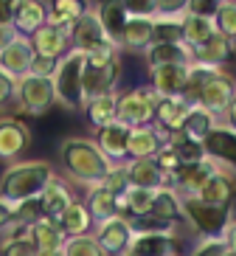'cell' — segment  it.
<instances>
[{
    "label": "cell",
    "instance_id": "2e32d148",
    "mask_svg": "<svg viewBox=\"0 0 236 256\" xmlns=\"http://www.w3.org/2000/svg\"><path fill=\"white\" fill-rule=\"evenodd\" d=\"M118 76H121V62H115L110 68H87V65H84V70H82V98L90 102V98L104 96V93H115Z\"/></svg>",
    "mask_w": 236,
    "mask_h": 256
},
{
    "label": "cell",
    "instance_id": "4dcf8cb0",
    "mask_svg": "<svg viewBox=\"0 0 236 256\" xmlns=\"http://www.w3.org/2000/svg\"><path fill=\"white\" fill-rule=\"evenodd\" d=\"M56 226L65 234V240H70V236H84V234H90L93 220H90V214H87L82 200H73V203L56 217Z\"/></svg>",
    "mask_w": 236,
    "mask_h": 256
},
{
    "label": "cell",
    "instance_id": "8fae6325",
    "mask_svg": "<svg viewBox=\"0 0 236 256\" xmlns=\"http://www.w3.org/2000/svg\"><path fill=\"white\" fill-rule=\"evenodd\" d=\"M231 56H234V40L222 37L217 31H214L203 46H197L191 51V62L194 65H206L211 70H222L231 62Z\"/></svg>",
    "mask_w": 236,
    "mask_h": 256
},
{
    "label": "cell",
    "instance_id": "d590c367",
    "mask_svg": "<svg viewBox=\"0 0 236 256\" xmlns=\"http://www.w3.org/2000/svg\"><path fill=\"white\" fill-rule=\"evenodd\" d=\"M217 124H220V121L214 118V116H208L203 107H189V116H186L180 132H183V138H189V141L203 144V141H206V136L217 127Z\"/></svg>",
    "mask_w": 236,
    "mask_h": 256
},
{
    "label": "cell",
    "instance_id": "52a82bcc",
    "mask_svg": "<svg viewBox=\"0 0 236 256\" xmlns=\"http://www.w3.org/2000/svg\"><path fill=\"white\" fill-rule=\"evenodd\" d=\"M14 102L20 104V110L28 113V116H45L53 107V102H56L51 79H37V76H23V79H17Z\"/></svg>",
    "mask_w": 236,
    "mask_h": 256
},
{
    "label": "cell",
    "instance_id": "f907efd6",
    "mask_svg": "<svg viewBox=\"0 0 236 256\" xmlns=\"http://www.w3.org/2000/svg\"><path fill=\"white\" fill-rule=\"evenodd\" d=\"M14 226V217H11V206L0 200V231H8Z\"/></svg>",
    "mask_w": 236,
    "mask_h": 256
},
{
    "label": "cell",
    "instance_id": "836d02e7",
    "mask_svg": "<svg viewBox=\"0 0 236 256\" xmlns=\"http://www.w3.org/2000/svg\"><path fill=\"white\" fill-rule=\"evenodd\" d=\"M217 74H220V70H211V68H206V65H194V62H191L189 68H186V84H183L180 98H183L189 107H197L203 88H206Z\"/></svg>",
    "mask_w": 236,
    "mask_h": 256
},
{
    "label": "cell",
    "instance_id": "9f6ffc18",
    "mask_svg": "<svg viewBox=\"0 0 236 256\" xmlns=\"http://www.w3.org/2000/svg\"><path fill=\"white\" fill-rule=\"evenodd\" d=\"M124 256H132V254H124Z\"/></svg>",
    "mask_w": 236,
    "mask_h": 256
},
{
    "label": "cell",
    "instance_id": "d6986e66",
    "mask_svg": "<svg viewBox=\"0 0 236 256\" xmlns=\"http://www.w3.org/2000/svg\"><path fill=\"white\" fill-rule=\"evenodd\" d=\"M149 217H155L158 222H163V226H169V228L186 226L183 200H180V194H177L175 188H160V192H155Z\"/></svg>",
    "mask_w": 236,
    "mask_h": 256
},
{
    "label": "cell",
    "instance_id": "603a6c76",
    "mask_svg": "<svg viewBox=\"0 0 236 256\" xmlns=\"http://www.w3.org/2000/svg\"><path fill=\"white\" fill-rule=\"evenodd\" d=\"M183 84H186V68H155L149 70V90L155 93L158 98H180L183 93Z\"/></svg>",
    "mask_w": 236,
    "mask_h": 256
},
{
    "label": "cell",
    "instance_id": "83f0119b",
    "mask_svg": "<svg viewBox=\"0 0 236 256\" xmlns=\"http://www.w3.org/2000/svg\"><path fill=\"white\" fill-rule=\"evenodd\" d=\"M28 236H31V245L37 248L39 256L62 250V245H65V234H62L59 226L48 217H42V220H37L34 226H28Z\"/></svg>",
    "mask_w": 236,
    "mask_h": 256
},
{
    "label": "cell",
    "instance_id": "f546056e",
    "mask_svg": "<svg viewBox=\"0 0 236 256\" xmlns=\"http://www.w3.org/2000/svg\"><path fill=\"white\" fill-rule=\"evenodd\" d=\"M144 56H146L149 70L172 68V65H177V68H189L191 65V51L186 46H149L144 51Z\"/></svg>",
    "mask_w": 236,
    "mask_h": 256
},
{
    "label": "cell",
    "instance_id": "484cf974",
    "mask_svg": "<svg viewBox=\"0 0 236 256\" xmlns=\"http://www.w3.org/2000/svg\"><path fill=\"white\" fill-rule=\"evenodd\" d=\"M197 197L208 206H217V208H231V200H234V174L228 169H220L217 174L208 178V183L197 192Z\"/></svg>",
    "mask_w": 236,
    "mask_h": 256
},
{
    "label": "cell",
    "instance_id": "7402d4cb",
    "mask_svg": "<svg viewBox=\"0 0 236 256\" xmlns=\"http://www.w3.org/2000/svg\"><path fill=\"white\" fill-rule=\"evenodd\" d=\"M31 62H34V51H31V46H28L25 37H17L6 51H0V70H6L11 79L28 76Z\"/></svg>",
    "mask_w": 236,
    "mask_h": 256
},
{
    "label": "cell",
    "instance_id": "ac0fdd59",
    "mask_svg": "<svg viewBox=\"0 0 236 256\" xmlns=\"http://www.w3.org/2000/svg\"><path fill=\"white\" fill-rule=\"evenodd\" d=\"M163 146V136L152 124L144 127H132L127 138V160H152Z\"/></svg>",
    "mask_w": 236,
    "mask_h": 256
},
{
    "label": "cell",
    "instance_id": "ffe728a7",
    "mask_svg": "<svg viewBox=\"0 0 236 256\" xmlns=\"http://www.w3.org/2000/svg\"><path fill=\"white\" fill-rule=\"evenodd\" d=\"M28 46L34 56H51V60H62L70 51V40L53 26H42L28 37Z\"/></svg>",
    "mask_w": 236,
    "mask_h": 256
},
{
    "label": "cell",
    "instance_id": "c3c4849f",
    "mask_svg": "<svg viewBox=\"0 0 236 256\" xmlns=\"http://www.w3.org/2000/svg\"><path fill=\"white\" fill-rule=\"evenodd\" d=\"M3 256H39V254L31 245V240H14V242H3Z\"/></svg>",
    "mask_w": 236,
    "mask_h": 256
},
{
    "label": "cell",
    "instance_id": "5b68a950",
    "mask_svg": "<svg viewBox=\"0 0 236 256\" xmlns=\"http://www.w3.org/2000/svg\"><path fill=\"white\" fill-rule=\"evenodd\" d=\"M236 88H234V79H231L228 74H217L211 79V82L203 88V93H200V102L197 107H203L208 116H214L217 121H222V124H231L234 127V116H236Z\"/></svg>",
    "mask_w": 236,
    "mask_h": 256
},
{
    "label": "cell",
    "instance_id": "f5cc1de1",
    "mask_svg": "<svg viewBox=\"0 0 236 256\" xmlns=\"http://www.w3.org/2000/svg\"><path fill=\"white\" fill-rule=\"evenodd\" d=\"M17 37H20V34H17V31L11 28V26H3V28H0V51H6V48L11 46V42H14Z\"/></svg>",
    "mask_w": 236,
    "mask_h": 256
},
{
    "label": "cell",
    "instance_id": "db71d44e",
    "mask_svg": "<svg viewBox=\"0 0 236 256\" xmlns=\"http://www.w3.org/2000/svg\"><path fill=\"white\" fill-rule=\"evenodd\" d=\"M42 256H65L62 250H53V254H42Z\"/></svg>",
    "mask_w": 236,
    "mask_h": 256
},
{
    "label": "cell",
    "instance_id": "30bf717a",
    "mask_svg": "<svg viewBox=\"0 0 236 256\" xmlns=\"http://www.w3.org/2000/svg\"><path fill=\"white\" fill-rule=\"evenodd\" d=\"M124 172L132 188H144V192L169 188V174L155 160H124Z\"/></svg>",
    "mask_w": 236,
    "mask_h": 256
},
{
    "label": "cell",
    "instance_id": "e0dca14e",
    "mask_svg": "<svg viewBox=\"0 0 236 256\" xmlns=\"http://www.w3.org/2000/svg\"><path fill=\"white\" fill-rule=\"evenodd\" d=\"M127 138H130V130L124 127V124H118V121H113V124H107L104 130L96 132V141L93 144L99 146V152L110 164L118 166L127 160Z\"/></svg>",
    "mask_w": 236,
    "mask_h": 256
},
{
    "label": "cell",
    "instance_id": "1f68e13d",
    "mask_svg": "<svg viewBox=\"0 0 236 256\" xmlns=\"http://www.w3.org/2000/svg\"><path fill=\"white\" fill-rule=\"evenodd\" d=\"M149 46H152V20L149 17H130L121 34V48L144 54Z\"/></svg>",
    "mask_w": 236,
    "mask_h": 256
},
{
    "label": "cell",
    "instance_id": "11a10c76",
    "mask_svg": "<svg viewBox=\"0 0 236 256\" xmlns=\"http://www.w3.org/2000/svg\"><path fill=\"white\" fill-rule=\"evenodd\" d=\"M169 256H180V254H169Z\"/></svg>",
    "mask_w": 236,
    "mask_h": 256
},
{
    "label": "cell",
    "instance_id": "9a60e30c",
    "mask_svg": "<svg viewBox=\"0 0 236 256\" xmlns=\"http://www.w3.org/2000/svg\"><path fill=\"white\" fill-rule=\"evenodd\" d=\"M186 116H189V104L183 98H158L152 110V127L160 136H172V132H180Z\"/></svg>",
    "mask_w": 236,
    "mask_h": 256
},
{
    "label": "cell",
    "instance_id": "b9f144b4",
    "mask_svg": "<svg viewBox=\"0 0 236 256\" xmlns=\"http://www.w3.org/2000/svg\"><path fill=\"white\" fill-rule=\"evenodd\" d=\"M231 250H236L234 240L220 236V240H200V245L194 248L191 256H228Z\"/></svg>",
    "mask_w": 236,
    "mask_h": 256
},
{
    "label": "cell",
    "instance_id": "4fadbf2b",
    "mask_svg": "<svg viewBox=\"0 0 236 256\" xmlns=\"http://www.w3.org/2000/svg\"><path fill=\"white\" fill-rule=\"evenodd\" d=\"M107 42L104 40V31H101V23H99V14H96V8H84L82 17H79L76 23H73V31H70V48L79 54L90 51V48L101 46Z\"/></svg>",
    "mask_w": 236,
    "mask_h": 256
},
{
    "label": "cell",
    "instance_id": "e575fe53",
    "mask_svg": "<svg viewBox=\"0 0 236 256\" xmlns=\"http://www.w3.org/2000/svg\"><path fill=\"white\" fill-rule=\"evenodd\" d=\"M163 144H166L169 150L175 152L177 164H180V169H186V166H194L200 164V160H206V155H203V146L194 141H189V138H183V132H172V136H163ZM177 169V172H180Z\"/></svg>",
    "mask_w": 236,
    "mask_h": 256
},
{
    "label": "cell",
    "instance_id": "ee69618b",
    "mask_svg": "<svg viewBox=\"0 0 236 256\" xmlns=\"http://www.w3.org/2000/svg\"><path fill=\"white\" fill-rule=\"evenodd\" d=\"M56 68H59V60H51V56H34V62H31V68H28V76H37V79H53Z\"/></svg>",
    "mask_w": 236,
    "mask_h": 256
},
{
    "label": "cell",
    "instance_id": "8992f818",
    "mask_svg": "<svg viewBox=\"0 0 236 256\" xmlns=\"http://www.w3.org/2000/svg\"><path fill=\"white\" fill-rule=\"evenodd\" d=\"M155 96L149 88H132L127 93H118L115 98V121L124 124L127 130L132 127H144V124H152V110H155Z\"/></svg>",
    "mask_w": 236,
    "mask_h": 256
},
{
    "label": "cell",
    "instance_id": "681fc988",
    "mask_svg": "<svg viewBox=\"0 0 236 256\" xmlns=\"http://www.w3.org/2000/svg\"><path fill=\"white\" fill-rule=\"evenodd\" d=\"M14 93H17V79L6 74V70H0V107H8L14 102Z\"/></svg>",
    "mask_w": 236,
    "mask_h": 256
},
{
    "label": "cell",
    "instance_id": "4316f807",
    "mask_svg": "<svg viewBox=\"0 0 236 256\" xmlns=\"http://www.w3.org/2000/svg\"><path fill=\"white\" fill-rule=\"evenodd\" d=\"M76 197H73V192H70V186L65 180H59V178H53L51 183L45 186V192L39 194V206H42V217L53 220L56 222V217H59L62 211L68 208L70 203H73Z\"/></svg>",
    "mask_w": 236,
    "mask_h": 256
},
{
    "label": "cell",
    "instance_id": "6da1fadb",
    "mask_svg": "<svg viewBox=\"0 0 236 256\" xmlns=\"http://www.w3.org/2000/svg\"><path fill=\"white\" fill-rule=\"evenodd\" d=\"M59 158L65 164V172H68L70 180L79 183V186H87V188L101 186V180L113 169V164L101 155L99 146L90 138H68L62 144Z\"/></svg>",
    "mask_w": 236,
    "mask_h": 256
},
{
    "label": "cell",
    "instance_id": "f35d334b",
    "mask_svg": "<svg viewBox=\"0 0 236 256\" xmlns=\"http://www.w3.org/2000/svg\"><path fill=\"white\" fill-rule=\"evenodd\" d=\"M211 23H214V31H217V34H222V37H228V40H236V3L220 0V3H217V12H214V17H211Z\"/></svg>",
    "mask_w": 236,
    "mask_h": 256
},
{
    "label": "cell",
    "instance_id": "ba28073f",
    "mask_svg": "<svg viewBox=\"0 0 236 256\" xmlns=\"http://www.w3.org/2000/svg\"><path fill=\"white\" fill-rule=\"evenodd\" d=\"M200 146H203V155L208 160H214L217 166L228 169V172L234 169V164H236V130L231 124H222L220 121Z\"/></svg>",
    "mask_w": 236,
    "mask_h": 256
},
{
    "label": "cell",
    "instance_id": "7a4b0ae2",
    "mask_svg": "<svg viewBox=\"0 0 236 256\" xmlns=\"http://www.w3.org/2000/svg\"><path fill=\"white\" fill-rule=\"evenodd\" d=\"M56 178L53 166L45 160H25V164H11L0 174V200L8 206L34 200L45 192V186Z\"/></svg>",
    "mask_w": 236,
    "mask_h": 256
},
{
    "label": "cell",
    "instance_id": "74e56055",
    "mask_svg": "<svg viewBox=\"0 0 236 256\" xmlns=\"http://www.w3.org/2000/svg\"><path fill=\"white\" fill-rule=\"evenodd\" d=\"M180 20H175V17H152V46H183Z\"/></svg>",
    "mask_w": 236,
    "mask_h": 256
},
{
    "label": "cell",
    "instance_id": "44dd1931",
    "mask_svg": "<svg viewBox=\"0 0 236 256\" xmlns=\"http://www.w3.org/2000/svg\"><path fill=\"white\" fill-rule=\"evenodd\" d=\"M84 208H87L93 222L99 226V222H107V220H113V217H121V197L113 194V192L104 188V186H93L90 192H87Z\"/></svg>",
    "mask_w": 236,
    "mask_h": 256
},
{
    "label": "cell",
    "instance_id": "d6a6232c",
    "mask_svg": "<svg viewBox=\"0 0 236 256\" xmlns=\"http://www.w3.org/2000/svg\"><path fill=\"white\" fill-rule=\"evenodd\" d=\"M115 98H118V93H104V96H96V98H90V102H84L87 124H90L96 132L115 121Z\"/></svg>",
    "mask_w": 236,
    "mask_h": 256
},
{
    "label": "cell",
    "instance_id": "816d5d0a",
    "mask_svg": "<svg viewBox=\"0 0 236 256\" xmlns=\"http://www.w3.org/2000/svg\"><path fill=\"white\" fill-rule=\"evenodd\" d=\"M11 14H14V3L11 0H0V28L11 26Z\"/></svg>",
    "mask_w": 236,
    "mask_h": 256
},
{
    "label": "cell",
    "instance_id": "277c9868",
    "mask_svg": "<svg viewBox=\"0 0 236 256\" xmlns=\"http://www.w3.org/2000/svg\"><path fill=\"white\" fill-rule=\"evenodd\" d=\"M82 70H84V54L70 48L65 56L59 60V68L53 74V96L62 107L68 110H82L84 98H82Z\"/></svg>",
    "mask_w": 236,
    "mask_h": 256
},
{
    "label": "cell",
    "instance_id": "cb8c5ba5",
    "mask_svg": "<svg viewBox=\"0 0 236 256\" xmlns=\"http://www.w3.org/2000/svg\"><path fill=\"white\" fill-rule=\"evenodd\" d=\"M99 14V23H101V31H104V40L110 42L113 48L121 51V34H124V26H127V12H124V3L118 0H110V3H101L96 8Z\"/></svg>",
    "mask_w": 236,
    "mask_h": 256
},
{
    "label": "cell",
    "instance_id": "d4e9b609",
    "mask_svg": "<svg viewBox=\"0 0 236 256\" xmlns=\"http://www.w3.org/2000/svg\"><path fill=\"white\" fill-rule=\"evenodd\" d=\"M127 254H132V256H169V254H177V234H135Z\"/></svg>",
    "mask_w": 236,
    "mask_h": 256
},
{
    "label": "cell",
    "instance_id": "7bdbcfd3",
    "mask_svg": "<svg viewBox=\"0 0 236 256\" xmlns=\"http://www.w3.org/2000/svg\"><path fill=\"white\" fill-rule=\"evenodd\" d=\"M101 186H104V188H110L113 194H118V197H121L124 192L130 188V183H127V172H124V164L113 166V169H110V174H107L104 180H101Z\"/></svg>",
    "mask_w": 236,
    "mask_h": 256
},
{
    "label": "cell",
    "instance_id": "3957f363",
    "mask_svg": "<svg viewBox=\"0 0 236 256\" xmlns=\"http://www.w3.org/2000/svg\"><path fill=\"white\" fill-rule=\"evenodd\" d=\"M183 200V217L186 226H191L203 240H234V211L217 208L203 203L200 197H180Z\"/></svg>",
    "mask_w": 236,
    "mask_h": 256
},
{
    "label": "cell",
    "instance_id": "f6af8a7d",
    "mask_svg": "<svg viewBox=\"0 0 236 256\" xmlns=\"http://www.w3.org/2000/svg\"><path fill=\"white\" fill-rule=\"evenodd\" d=\"M186 14V0H155V17H180Z\"/></svg>",
    "mask_w": 236,
    "mask_h": 256
},
{
    "label": "cell",
    "instance_id": "5bb4252c",
    "mask_svg": "<svg viewBox=\"0 0 236 256\" xmlns=\"http://www.w3.org/2000/svg\"><path fill=\"white\" fill-rule=\"evenodd\" d=\"M14 3V14H11V28L20 37L28 40L37 28H42L48 20V3L39 0H11Z\"/></svg>",
    "mask_w": 236,
    "mask_h": 256
},
{
    "label": "cell",
    "instance_id": "9c48e42d",
    "mask_svg": "<svg viewBox=\"0 0 236 256\" xmlns=\"http://www.w3.org/2000/svg\"><path fill=\"white\" fill-rule=\"evenodd\" d=\"M132 236H135V231H132L130 220L113 217L107 222H99V231H96L93 240H96V245H99V250L104 256H124L130 250Z\"/></svg>",
    "mask_w": 236,
    "mask_h": 256
},
{
    "label": "cell",
    "instance_id": "bcb514c9",
    "mask_svg": "<svg viewBox=\"0 0 236 256\" xmlns=\"http://www.w3.org/2000/svg\"><path fill=\"white\" fill-rule=\"evenodd\" d=\"M127 17H155V0H121Z\"/></svg>",
    "mask_w": 236,
    "mask_h": 256
},
{
    "label": "cell",
    "instance_id": "8d00e7d4",
    "mask_svg": "<svg viewBox=\"0 0 236 256\" xmlns=\"http://www.w3.org/2000/svg\"><path fill=\"white\" fill-rule=\"evenodd\" d=\"M180 31H183V46L189 48V51H194V48L203 46V42L214 34V23L211 20H203V17L183 14V20H180Z\"/></svg>",
    "mask_w": 236,
    "mask_h": 256
},
{
    "label": "cell",
    "instance_id": "7c38bea8",
    "mask_svg": "<svg viewBox=\"0 0 236 256\" xmlns=\"http://www.w3.org/2000/svg\"><path fill=\"white\" fill-rule=\"evenodd\" d=\"M31 132L20 118H0V160H17L28 150Z\"/></svg>",
    "mask_w": 236,
    "mask_h": 256
},
{
    "label": "cell",
    "instance_id": "f1b7e54d",
    "mask_svg": "<svg viewBox=\"0 0 236 256\" xmlns=\"http://www.w3.org/2000/svg\"><path fill=\"white\" fill-rule=\"evenodd\" d=\"M84 8H87V6H84V3H79V0H53V3H48V20H45V26L59 28L62 34L70 40L73 23L82 17Z\"/></svg>",
    "mask_w": 236,
    "mask_h": 256
},
{
    "label": "cell",
    "instance_id": "7dc6e473",
    "mask_svg": "<svg viewBox=\"0 0 236 256\" xmlns=\"http://www.w3.org/2000/svg\"><path fill=\"white\" fill-rule=\"evenodd\" d=\"M214 12H217V3L214 0H186V14H191V17L211 20Z\"/></svg>",
    "mask_w": 236,
    "mask_h": 256
},
{
    "label": "cell",
    "instance_id": "ab89813d",
    "mask_svg": "<svg viewBox=\"0 0 236 256\" xmlns=\"http://www.w3.org/2000/svg\"><path fill=\"white\" fill-rule=\"evenodd\" d=\"M118 62V48H113L110 42H101V46L84 51V65L87 68H110Z\"/></svg>",
    "mask_w": 236,
    "mask_h": 256
},
{
    "label": "cell",
    "instance_id": "60d3db41",
    "mask_svg": "<svg viewBox=\"0 0 236 256\" xmlns=\"http://www.w3.org/2000/svg\"><path fill=\"white\" fill-rule=\"evenodd\" d=\"M62 254H65V256H104V254L99 250V245H96V240H93L90 234L65 240V245H62Z\"/></svg>",
    "mask_w": 236,
    "mask_h": 256
}]
</instances>
